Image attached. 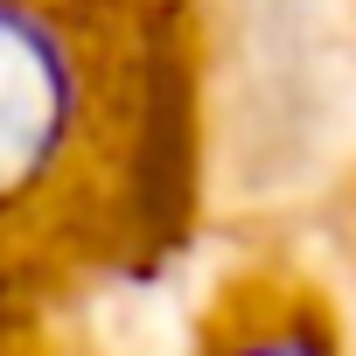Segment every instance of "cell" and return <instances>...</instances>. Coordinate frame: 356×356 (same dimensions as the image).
I'll return each mask as SVG.
<instances>
[{"label":"cell","mask_w":356,"mask_h":356,"mask_svg":"<svg viewBox=\"0 0 356 356\" xmlns=\"http://www.w3.org/2000/svg\"><path fill=\"white\" fill-rule=\"evenodd\" d=\"M77 133V49L35 0H0V210L35 196Z\"/></svg>","instance_id":"1"}]
</instances>
